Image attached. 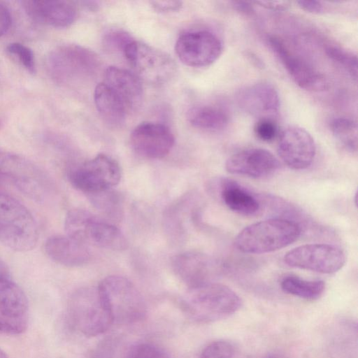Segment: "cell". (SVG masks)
Returning <instances> with one entry per match:
<instances>
[{
  "mask_svg": "<svg viewBox=\"0 0 358 358\" xmlns=\"http://www.w3.org/2000/svg\"><path fill=\"white\" fill-rule=\"evenodd\" d=\"M128 358H169L159 347L151 343H141L134 346Z\"/></svg>",
  "mask_w": 358,
  "mask_h": 358,
  "instance_id": "obj_34",
  "label": "cell"
},
{
  "mask_svg": "<svg viewBox=\"0 0 358 358\" xmlns=\"http://www.w3.org/2000/svg\"><path fill=\"white\" fill-rule=\"evenodd\" d=\"M27 327V316L10 317L0 315V335L20 334L26 331Z\"/></svg>",
  "mask_w": 358,
  "mask_h": 358,
  "instance_id": "obj_33",
  "label": "cell"
},
{
  "mask_svg": "<svg viewBox=\"0 0 358 358\" xmlns=\"http://www.w3.org/2000/svg\"><path fill=\"white\" fill-rule=\"evenodd\" d=\"M279 167V161L272 152L257 148L236 152L225 163V169L229 173L254 178L267 177Z\"/></svg>",
  "mask_w": 358,
  "mask_h": 358,
  "instance_id": "obj_17",
  "label": "cell"
},
{
  "mask_svg": "<svg viewBox=\"0 0 358 358\" xmlns=\"http://www.w3.org/2000/svg\"><path fill=\"white\" fill-rule=\"evenodd\" d=\"M254 133L260 140L272 141L278 135V126L273 118H259L254 125Z\"/></svg>",
  "mask_w": 358,
  "mask_h": 358,
  "instance_id": "obj_32",
  "label": "cell"
},
{
  "mask_svg": "<svg viewBox=\"0 0 358 358\" xmlns=\"http://www.w3.org/2000/svg\"><path fill=\"white\" fill-rule=\"evenodd\" d=\"M11 24V15L9 10L0 3V36L9 29Z\"/></svg>",
  "mask_w": 358,
  "mask_h": 358,
  "instance_id": "obj_38",
  "label": "cell"
},
{
  "mask_svg": "<svg viewBox=\"0 0 358 358\" xmlns=\"http://www.w3.org/2000/svg\"><path fill=\"white\" fill-rule=\"evenodd\" d=\"M67 315L71 325L87 337L105 333L113 324L97 287H83L75 291L68 302Z\"/></svg>",
  "mask_w": 358,
  "mask_h": 358,
  "instance_id": "obj_6",
  "label": "cell"
},
{
  "mask_svg": "<svg viewBox=\"0 0 358 358\" xmlns=\"http://www.w3.org/2000/svg\"><path fill=\"white\" fill-rule=\"evenodd\" d=\"M0 175L8 178L23 194L43 201L50 192L47 173L29 161L15 155L0 152Z\"/></svg>",
  "mask_w": 358,
  "mask_h": 358,
  "instance_id": "obj_10",
  "label": "cell"
},
{
  "mask_svg": "<svg viewBox=\"0 0 358 358\" xmlns=\"http://www.w3.org/2000/svg\"><path fill=\"white\" fill-rule=\"evenodd\" d=\"M267 43L299 87L313 92H322L329 89L326 76L294 55L280 39L269 36Z\"/></svg>",
  "mask_w": 358,
  "mask_h": 358,
  "instance_id": "obj_13",
  "label": "cell"
},
{
  "mask_svg": "<svg viewBox=\"0 0 358 358\" xmlns=\"http://www.w3.org/2000/svg\"><path fill=\"white\" fill-rule=\"evenodd\" d=\"M277 152L290 169L303 170L313 163L316 146L313 138L305 129L291 125L279 134Z\"/></svg>",
  "mask_w": 358,
  "mask_h": 358,
  "instance_id": "obj_14",
  "label": "cell"
},
{
  "mask_svg": "<svg viewBox=\"0 0 358 358\" xmlns=\"http://www.w3.org/2000/svg\"><path fill=\"white\" fill-rule=\"evenodd\" d=\"M123 54L139 79L149 84H164L176 73V64L169 55L141 41L132 40Z\"/></svg>",
  "mask_w": 358,
  "mask_h": 358,
  "instance_id": "obj_8",
  "label": "cell"
},
{
  "mask_svg": "<svg viewBox=\"0 0 358 358\" xmlns=\"http://www.w3.org/2000/svg\"><path fill=\"white\" fill-rule=\"evenodd\" d=\"M132 40L128 33L115 30L110 31L105 35L103 42L104 45L110 50H121L123 52L127 45Z\"/></svg>",
  "mask_w": 358,
  "mask_h": 358,
  "instance_id": "obj_35",
  "label": "cell"
},
{
  "mask_svg": "<svg viewBox=\"0 0 358 358\" xmlns=\"http://www.w3.org/2000/svg\"><path fill=\"white\" fill-rule=\"evenodd\" d=\"M99 66V57L93 51L74 44L57 47L46 59L48 72L58 83H69L87 78Z\"/></svg>",
  "mask_w": 358,
  "mask_h": 358,
  "instance_id": "obj_7",
  "label": "cell"
},
{
  "mask_svg": "<svg viewBox=\"0 0 358 358\" xmlns=\"http://www.w3.org/2000/svg\"><path fill=\"white\" fill-rule=\"evenodd\" d=\"M296 3L301 9L310 13L320 14L324 10L323 4L318 1L301 0Z\"/></svg>",
  "mask_w": 358,
  "mask_h": 358,
  "instance_id": "obj_37",
  "label": "cell"
},
{
  "mask_svg": "<svg viewBox=\"0 0 358 358\" xmlns=\"http://www.w3.org/2000/svg\"><path fill=\"white\" fill-rule=\"evenodd\" d=\"M28 300L23 290L10 277H0V315L26 317Z\"/></svg>",
  "mask_w": 358,
  "mask_h": 358,
  "instance_id": "obj_24",
  "label": "cell"
},
{
  "mask_svg": "<svg viewBox=\"0 0 358 358\" xmlns=\"http://www.w3.org/2000/svg\"><path fill=\"white\" fill-rule=\"evenodd\" d=\"M301 234L299 224L274 217L250 224L236 236L234 245L247 254H264L285 248L295 242Z\"/></svg>",
  "mask_w": 358,
  "mask_h": 358,
  "instance_id": "obj_2",
  "label": "cell"
},
{
  "mask_svg": "<svg viewBox=\"0 0 358 358\" xmlns=\"http://www.w3.org/2000/svg\"><path fill=\"white\" fill-rule=\"evenodd\" d=\"M44 248L50 259L65 266H80L90 259L88 246L67 235L49 237Z\"/></svg>",
  "mask_w": 358,
  "mask_h": 358,
  "instance_id": "obj_20",
  "label": "cell"
},
{
  "mask_svg": "<svg viewBox=\"0 0 358 358\" xmlns=\"http://www.w3.org/2000/svg\"><path fill=\"white\" fill-rule=\"evenodd\" d=\"M327 56L341 66L355 80L357 78V59L356 55L336 45L326 46Z\"/></svg>",
  "mask_w": 358,
  "mask_h": 358,
  "instance_id": "obj_29",
  "label": "cell"
},
{
  "mask_svg": "<svg viewBox=\"0 0 358 358\" xmlns=\"http://www.w3.org/2000/svg\"><path fill=\"white\" fill-rule=\"evenodd\" d=\"M331 131L335 138L347 150L356 152L357 150V125L348 117L335 118L331 122Z\"/></svg>",
  "mask_w": 358,
  "mask_h": 358,
  "instance_id": "obj_27",
  "label": "cell"
},
{
  "mask_svg": "<svg viewBox=\"0 0 358 358\" xmlns=\"http://www.w3.org/2000/svg\"><path fill=\"white\" fill-rule=\"evenodd\" d=\"M152 7L160 13H169L178 10L182 5L180 1H152Z\"/></svg>",
  "mask_w": 358,
  "mask_h": 358,
  "instance_id": "obj_36",
  "label": "cell"
},
{
  "mask_svg": "<svg viewBox=\"0 0 358 358\" xmlns=\"http://www.w3.org/2000/svg\"><path fill=\"white\" fill-rule=\"evenodd\" d=\"M37 223L30 211L15 198L0 193V242L19 252L35 248Z\"/></svg>",
  "mask_w": 358,
  "mask_h": 358,
  "instance_id": "obj_5",
  "label": "cell"
},
{
  "mask_svg": "<svg viewBox=\"0 0 358 358\" xmlns=\"http://www.w3.org/2000/svg\"><path fill=\"white\" fill-rule=\"evenodd\" d=\"M66 235L85 244L112 250H124L128 241L110 222L92 213L76 208L69 210L64 220Z\"/></svg>",
  "mask_w": 358,
  "mask_h": 358,
  "instance_id": "obj_4",
  "label": "cell"
},
{
  "mask_svg": "<svg viewBox=\"0 0 358 358\" xmlns=\"http://www.w3.org/2000/svg\"><path fill=\"white\" fill-rule=\"evenodd\" d=\"M345 255L338 247L324 243L306 244L288 251L284 262L289 266L320 273L339 271L345 263Z\"/></svg>",
  "mask_w": 358,
  "mask_h": 358,
  "instance_id": "obj_11",
  "label": "cell"
},
{
  "mask_svg": "<svg viewBox=\"0 0 358 358\" xmlns=\"http://www.w3.org/2000/svg\"><path fill=\"white\" fill-rule=\"evenodd\" d=\"M104 83L118 95L128 111L141 104L142 81L135 73L117 66H109L105 72Z\"/></svg>",
  "mask_w": 358,
  "mask_h": 358,
  "instance_id": "obj_21",
  "label": "cell"
},
{
  "mask_svg": "<svg viewBox=\"0 0 358 358\" xmlns=\"http://www.w3.org/2000/svg\"><path fill=\"white\" fill-rule=\"evenodd\" d=\"M220 196L231 210L244 215L256 214L260 209L259 199L235 181L223 180L220 183Z\"/></svg>",
  "mask_w": 358,
  "mask_h": 358,
  "instance_id": "obj_23",
  "label": "cell"
},
{
  "mask_svg": "<svg viewBox=\"0 0 358 358\" xmlns=\"http://www.w3.org/2000/svg\"><path fill=\"white\" fill-rule=\"evenodd\" d=\"M97 289L113 324H131L145 318L147 307L143 297L127 278L108 276L100 282Z\"/></svg>",
  "mask_w": 358,
  "mask_h": 358,
  "instance_id": "obj_3",
  "label": "cell"
},
{
  "mask_svg": "<svg viewBox=\"0 0 358 358\" xmlns=\"http://www.w3.org/2000/svg\"><path fill=\"white\" fill-rule=\"evenodd\" d=\"M0 277H10V270L6 262L0 258Z\"/></svg>",
  "mask_w": 358,
  "mask_h": 358,
  "instance_id": "obj_41",
  "label": "cell"
},
{
  "mask_svg": "<svg viewBox=\"0 0 358 358\" xmlns=\"http://www.w3.org/2000/svg\"><path fill=\"white\" fill-rule=\"evenodd\" d=\"M266 358H285L278 355H268Z\"/></svg>",
  "mask_w": 358,
  "mask_h": 358,
  "instance_id": "obj_43",
  "label": "cell"
},
{
  "mask_svg": "<svg viewBox=\"0 0 358 358\" xmlns=\"http://www.w3.org/2000/svg\"><path fill=\"white\" fill-rule=\"evenodd\" d=\"M7 51L15 55L24 68L31 73L36 71L35 60L33 51L28 47L19 43H12L7 48Z\"/></svg>",
  "mask_w": 358,
  "mask_h": 358,
  "instance_id": "obj_31",
  "label": "cell"
},
{
  "mask_svg": "<svg viewBox=\"0 0 358 358\" xmlns=\"http://www.w3.org/2000/svg\"><path fill=\"white\" fill-rule=\"evenodd\" d=\"M234 347L224 340L215 341L208 344L199 358H233Z\"/></svg>",
  "mask_w": 358,
  "mask_h": 358,
  "instance_id": "obj_30",
  "label": "cell"
},
{
  "mask_svg": "<svg viewBox=\"0 0 358 358\" xmlns=\"http://www.w3.org/2000/svg\"><path fill=\"white\" fill-rule=\"evenodd\" d=\"M233 6L237 11L247 16H252L255 14L253 6L250 2L247 1H233Z\"/></svg>",
  "mask_w": 358,
  "mask_h": 358,
  "instance_id": "obj_40",
  "label": "cell"
},
{
  "mask_svg": "<svg viewBox=\"0 0 358 358\" xmlns=\"http://www.w3.org/2000/svg\"><path fill=\"white\" fill-rule=\"evenodd\" d=\"M223 45L220 38L208 30L184 33L178 38L175 50L179 59L192 67H204L214 63L221 55Z\"/></svg>",
  "mask_w": 358,
  "mask_h": 358,
  "instance_id": "obj_12",
  "label": "cell"
},
{
  "mask_svg": "<svg viewBox=\"0 0 358 358\" xmlns=\"http://www.w3.org/2000/svg\"><path fill=\"white\" fill-rule=\"evenodd\" d=\"M236 99L243 110L258 119L272 118L278 114L280 106L277 90L266 82H258L241 88Z\"/></svg>",
  "mask_w": 358,
  "mask_h": 358,
  "instance_id": "obj_18",
  "label": "cell"
},
{
  "mask_svg": "<svg viewBox=\"0 0 358 358\" xmlns=\"http://www.w3.org/2000/svg\"><path fill=\"white\" fill-rule=\"evenodd\" d=\"M255 3L266 9L278 11L285 10L289 6V1H261Z\"/></svg>",
  "mask_w": 358,
  "mask_h": 358,
  "instance_id": "obj_39",
  "label": "cell"
},
{
  "mask_svg": "<svg viewBox=\"0 0 358 358\" xmlns=\"http://www.w3.org/2000/svg\"><path fill=\"white\" fill-rule=\"evenodd\" d=\"M172 267L176 275L189 288L213 282L220 268L219 263L212 257L192 251L175 256Z\"/></svg>",
  "mask_w": 358,
  "mask_h": 358,
  "instance_id": "obj_16",
  "label": "cell"
},
{
  "mask_svg": "<svg viewBox=\"0 0 358 358\" xmlns=\"http://www.w3.org/2000/svg\"><path fill=\"white\" fill-rule=\"evenodd\" d=\"M120 178L118 163L104 154L97 155L68 173L70 183L88 195L112 189L118 184Z\"/></svg>",
  "mask_w": 358,
  "mask_h": 358,
  "instance_id": "obj_9",
  "label": "cell"
},
{
  "mask_svg": "<svg viewBox=\"0 0 358 358\" xmlns=\"http://www.w3.org/2000/svg\"><path fill=\"white\" fill-rule=\"evenodd\" d=\"M280 287L289 294L314 301L322 295L325 289V283L322 280H307L297 276L289 275L282 278Z\"/></svg>",
  "mask_w": 358,
  "mask_h": 358,
  "instance_id": "obj_26",
  "label": "cell"
},
{
  "mask_svg": "<svg viewBox=\"0 0 358 358\" xmlns=\"http://www.w3.org/2000/svg\"><path fill=\"white\" fill-rule=\"evenodd\" d=\"M22 4L34 20L54 27L70 26L78 15L76 6L68 1L29 0Z\"/></svg>",
  "mask_w": 358,
  "mask_h": 358,
  "instance_id": "obj_19",
  "label": "cell"
},
{
  "mask_svg": "<svg viewBox=\"0 0 358 358\" xmlns=\"http://www.w3.org/2000/svg\"><path fill=\"white\" fill-rule=\"evenodd\" d=\"M0 358H9L6 352L0 348Z\"/></svg>",
  "mask_w": 358,
  "mask_h": 358,
  "instance_id": "obj_42",
  "label": "cell"
},
{
  "mask_svg": "<svg viewBox=\"0 0 358 358\" xmlns=\"http://www.w3.org/2000/svg\"><path fill=\"white\" fill-rule=\"evenodd\" d=\"M180 306L191 320L210 323L227 318L242 306L239 296L227 285L210 282L190 287Z\"/></svg>",
  "mask_w": 358,
  "mask_h": 358,
  "instance_id": "obj_1",
  "label": "cell"
},
{
  "mask_svg": "<svg viewBox=\"0 0 358 358\" xmlns=\"http://www.w3.org/2000/svg\"><path fill=\"white\" fill-rule=\"evenodd\" d=\"M187 120L193 127L208 131L222 130L229 123V116L224 110L208 105L192 108L187 113Z\"/></svg>",
  "mask_w": 358,
  "mask_h": 358,
  "instance_id": "obj_25",
  "label": "cell"
},
{
  "mask_svg": "<svg viewBox=\"0 0 358 358\" xmlns=\"http://www.w3.org/2000/svg\"><path fill=\"white\" fill-rule=\"evenodd\" d=\"M174 141V136L169 128L157 122H141L130 135L134 150L140 155L150 159H159L167 155Z\"/></svg>",
  "mask_w": 358,
  "mask_h": 358,
  "instance_id": "obj_15",
  "label": "cell"
},
{
  "mask_svg": "<svg viewBox=\"0 0 358 358\" xmlns=\"http://www.w3.org/2000/svg\"><path fill=\"white\" fill-rule=\"evenodd\" d=\"M88 196L92 203L108 218L116 220L122 215L121 199L112 189Z\"/></svg>",
  "mask_w": 358,
  "mask_h": 358,
  "instance_id": "obj_28",
  "label": "cell"
},
{
  "mask_svg": "<svg viewBox=\"0 0 358 358\" xmlns=\"http://www.w3.org/2000/svg\"><path fill=\"white\" fill-rule=\"evenodd\" d=\"M94 101L97 111L106 123L113 127L124 123L128 110L118 95L104 82L96 86Z\"/></svg>",
  "mask_w": 358,
  "mask_h": 358,
  "instance_id": "obj_22",
  "label": "cell"
}]
</instances>
